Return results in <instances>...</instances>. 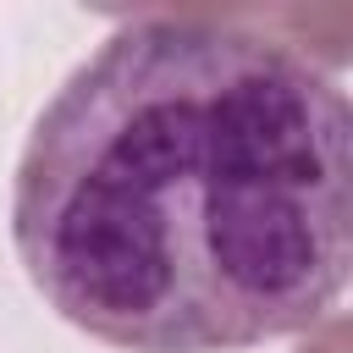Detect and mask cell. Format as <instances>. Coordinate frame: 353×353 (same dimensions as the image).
I'll use <instances>...</instances> for the list:
<instances>
[{"label": "cell", "mask_w": 353, "mask_h": 353, "mask_svg": "<svg viewBox=\"0 0 353 353\" xmlns=\"http://www.w3.org/2000/svg\"><path fill=\"white\" fill-rule=\"evenodd\" d=\"M11 243L61 320L127 353L309 331L353 265L347 94L237 17H132L39 110Z\"/></svg>", "instance_id": "6da1fadb"}]
</instances>
